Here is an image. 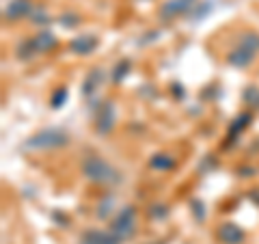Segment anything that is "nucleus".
Returning a JSON list of instances; mask_svg holds the SVG:
<instances>
[{"instance_id":"obj_5","label":"nucleus","mask_w":259,"mask_h":244,"mask_svg":"<svg viewBox=\"0 0 259 244\" xmlns=\"http://www.w3.org/2000/svg\"><path fill=\"white\" fill-rule=\"evenodd\" d=\"M194 3L197 0H168V3H164V7H162V15L164 18H177V15H182V13H188Z\"/></svg>"},{"instance_id":"obj_9","label":"nucleus","mask_w":259,"mask_h":244,"mask_svg":"<svg viewBox=\"0 0 259 244\" xmlns=\"http://www.w3.org/2000/svg\"><path fill=\"white\" fill-rule=\"evenodd\" d=\"M95 46H97V39H95V37L82 35V37H78V39H74V42H71V50L78 52V54H89Z\"/></svg>"},{"instance_id":"obj_10","label":"nucleus","mask_w":259,"mask_h":244,"mask_svg":"<svg viewBox=\"0 0 259 244\" xmlns=\"http://www.w3.org/2000/svg\"><path fill=\"white\" fill-rule=\"evenodd\" d=\"M149 165L153 167V169H160V171H168L171 169L175 162H173V158L171 156H164V153H158V156H153L151 160H149Z\"/></svg>"},{"instance_id":"obj_3","label":"nucleus","mask_w":259,"mask_h":244,"mask_svg":"<svg viewBox=\"0 0 259 244\" xmlns=\"http://www.w3.org/2000/svg\"><path fill=\"white\" fill-rule=\"evenodd\" d=\"M112 233L117 235L119 240L130 238L134 233V210L132 208H125L115 221H112Z\"/></svg>"},{"instance_id":"obj_14","label":"nucleus","mask_w":259,"mask_h":244,"mask_svg":"<svg viewBox=\"0 0 259 244\" xmlns=\"http://www.w3.org/2000/svg\"><path fill=\"white\" fill-rule=\"evenodd\" d=\"M125 69H130V63H127V61H121V63L117 65V69H115V76H112V78H115V80H121V78H123V76L127 74Z\"/></svg>"},{"instance_id":"obj_6","label":"nucleus","mask_w":259,"mask_h":244,"mask_svg":"<svg viewBox=\"0 0 259 244\" xmlns=\"http://www.w3.org/2000/svg\"><path fill=\"white\" fill-rule=\"evenodd\" d=\"M121 240L115 233L108 231H87L82 235V244H119Z\"/></svg>"},{"instance_id":"obj_8","label":"nucleus","mask_w":259,"mask_h":244,"mask_svg":"<svg viewBox=\"0 0 259 244\" xmlns=\"http://www.w3.org/2000/svg\"><path fill=\"white\" fill-rule=\"evenodd\" d=\"M54 46H56V37L52 32H39V35L32 39V50H37V52H48V50H52Z\"/></svg>"},{"instance_id":"obj_2","label":"nucleus","mask_w":259,"mask_h":244,"mask_svg":"<svg viewBox=\"0 0 259 244\" xmlns=\"http://www.w3.org/2000/svg\"><path fill=\"white\" fill-rule=\"evenodd\" d=\"M67 143V136L61 130H44L35 136H30L26 141L28 149H52V147H61Z\"/></svg>"},{"instance_id":"obj_11","label":"nucleus","mask_w":259,"mask_h":244,"mask_svg":"<svg viewBox=\"0 0 259 244\" xmlns=\"http://www.w3.org/2000/svg\"><path fill=\"white\" fill-rule=\"evenodd\" d=\"M100 78H102V71H100V69H93L91 74H89L87 83H84V93H87V95L93 91V87H97V85H100Z\"/></svg>"},{"instance_id":"obj_12","label":"nucleus","mask_w":259,"mask_h":244,"mask_svg":"<svg viewBox=\"0 0 259 244\" xmlns=\"http://www.w3.org/2000/svg\"><path fill=\"white\" fill-rule=\"evenodd\" d=\"M65 100H67V89H59V91L54 93V97H52V108H59Z\"/></svg>"},{"instance_id":"obj_4","label":"nucleus","mask_w":259,"mask_h":244,"mask_svg":"<svg viewBox=\"0 0 259 244\" xmlns=\"http://www.w3.org/2000/svg\"><path fill=\"white\" fill-rule=\"evenodd\" d=\"M216 238L223 244H242L244 242V231H242L236 223H225L218 227Z\"/></svg>"},{"instance_id":"obj_13","label":"nucleus","mask_w":259,"mask_h":244,"mask_svg":"<svg viewBox=\"0 0 259 244\" xmlns=\"http://www.w3.org/2000/svg\"><path fill=\"white\" fill-rule=\"evenodd\" d=\"M246 121H250V115H240L238 119H236V126L231 128V132H240V130H244L246 128Z\"/></svg>"},{"instance_id":"obj_1","label":"nucleus","mask_w":259,"mask_h":244,"mask_svg":"<svg viewBox=\"0 0 259 244\" xmlns=\"http://www.w3.org/2000/svg\"><path fill=\"white\" fill-rule=\"evenodd\" d=\"M82 173H84L91 182H97V184H110V182H117V180H119L117 171L112 169L106 160L95 158V156L89 158V160L84 162Z\"/></svg>"},{"instance_id":"obj_7","label":"nucleus","mask_w":259,"mask_h":244,"mask_svg":"<svg viewBox=\"0 0 259 244\" xmlns=\"http://www.w3.org/2000/svg\"><path fill=\"white\" fill-rule=\"evenodd\" d=\"M28 11H30V0H11L9 7H7V11H5V15L9 20H20Z\"/></svg>"}]
</instances>
